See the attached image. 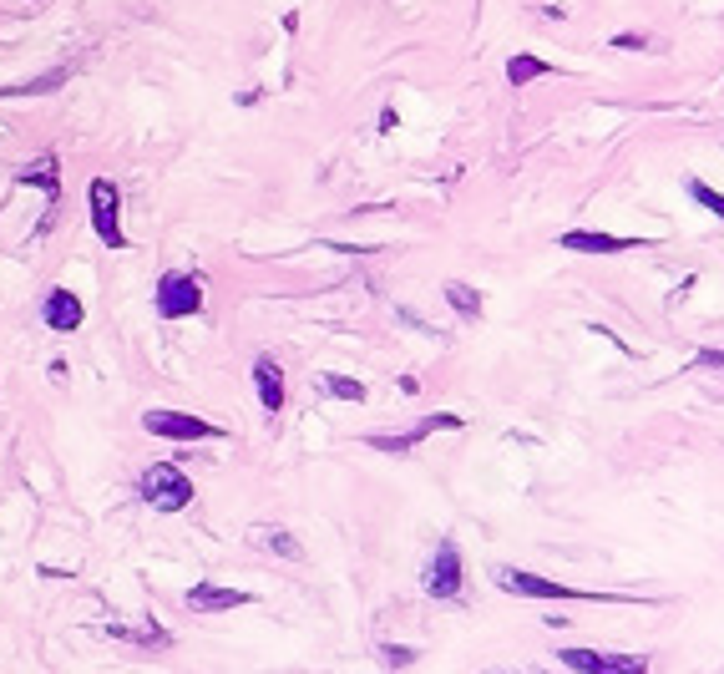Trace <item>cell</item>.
<instances>
[{
  "instance_id": "cell-1",
  "label": "cell",
  "mask_w": 724,
  "mask_h": 674,
  "mask_svg": "<svg viewBox=\"0 0 724 674\" xmlns=\"http://www.w3.org/2000/svg\"><path fill=\"white\" fill-rule=\"evenodd\" d=\"M137 492H142V502H147L152 512H183V507L193 502V482H188V472L173 467V462H152V467L142 472Z\"/></svg>"
},
{
  "instance_id": "cell-2",
  "label": "cell",
  "mask_w": 724,
  "mask_h": 674,
  "mask_svg": "<svg viewBox=\"0 0 724 674\" xmlns=\"http://www.w3.org/2000/svg\"><path fill=\"white\" fill-rule=\"evenodd\" d=\"M87 208H92V229L107 249H127V234H122V193L112 178H92L87 188Z\"/></svg>"
},
{
  "instance_id": "cell-3",
  "label": "cell",
  "mask_w": 724,
  "mask_h": 674,
  "mask_svg": "<svg viewBox=\"0 0 724 674\" xmlns=\"http://www.w3.org/2000/svg\"><path fill=\"white\" fill-rule=\"evenodd\" d=\"M492 583H497L502 593H517V598H598V593H583V588H573V583H552V578H542V573L507 568V563L492 568Z\"/></svg>"
},
{
  "instance_id": "cell-4",
  "label": "cell",
  "mask_w": 724,
  "mask_h": 674,
  "mask_svg": "<svg viewBox=\"0 0 724 674\" xmlns=\"http://www.w3.org/2000/svg\"><path fill=\"white\" fill-rule=\"evenodd\" d=\"M152 305H157V315H163V320H188V315L203 310V284L193 274L173 269V274L157 279V299H152Z\"/></svg>"
},
{
  "instance_id": "cell-5",
  "label": "cell",
  "mask_w": 724,
  "mask_h": 674,
  "mask_svg": "<svg viewBox=\"0 0 724 674\" xmlns=\"http://www.w3.org/2000/svg\"><path fill=\"white\" fill-rule=\"evenodd\" d=\"M142 426L152 436H168V441H213V436H223V426H213L203 416H188V411H168V406L142 411Z\"/></svg>"
},
{
  "instance_id": "cell-6",
  "label": "cell",
  "mask_w": 724,
  "mask_h": 674,
  "mask_svg": "<svg viewBox=\"0 0 724 674\" xmlns=\"http://www.w3.org/2000/svg\"><path fill=\"white\" fill-rule=\"evenodd\" d=\"M557 664L573 674H649L643 654H603V649H557Z\"/></svg>"
},
{
  "instance_id": "cell-7",
  "label": "cell",
  "mask_w": 724,
  "mask_h": 674,
  "mask_svg": "<svg viewBox=\"0 0 724 674\" xmlns=\"http://www.w3.org/2000/svg\"><path fill=\"white\" fill-rule=\"evenodd\" d=\"M461 548L451 543V538H441L436 543V553H431V563H426V573H421V588L431 593V598H456L461 593Z\"/></svg>"
},
{
  "instance_id": "cell-8",
  "label": "cell",
  "mask_w": 724,
  "mask_h": 674,
  "mask_svg": "<svg viewBox=\"0 0 724 674\" xmlns=\"http://www.w3.org/2000/svg\"><path fill=\"white\" fill-rule=\"evenodd\" d=\"M466 421L461 416H451V411H436V416H421L411 431H400V436H370V446L375 452H385V457H411L416 446L431 436V431H461Z\"/></svg>"
},
{
  "instance_id": "cell-9",
  "label": "cell",
  "mask_w": 724,
  "mask_h": 674,
  "mask_svg": "<svg viewBox=\"0 0 724 674\" xmlns=\"http://www.w3.org/2000/svg\"><path fill=\"white\" fill-rule=\"evenodd\" d=\"M183 604L193 614H228V609H244L249 604V593L244 588H228V583H193L183 593Z\"/></svg>"
},
{
  "instance_id": "cell-10",
  "label": "cell",
  "mask_w": 724,
  "mask_h": 674,
  "mask_svg": "<svg viewBox=\"0 0 724 674\" xmlns=\"http://www.w3.org/2000/svg\"><path fill=\"white\" fill-rule=\"evenodd\" d=\"M41 320L56 330V335H71V330H82V320H87V310H82V299H76L66 284H56L46 299H41Z\"/></svg>"
},
{
  "instance_id": "cell-11",
  "label": "cell",
  "mask_w": 724,
  "mask_h": 674,
  "mask_svg": "<svg viewBox=\"0 0 724 674\" xmlns=\"http://www.w3.org/2000/svg\"><path fill=\"white\" fill-rule=\"evenodd\" d=\"M649 239H618V234H593V229H573L562 234V249L568 254H628V249H643Z\"/></svg>"
},
{
  "instance_id": "cell-12",
  "label": "cell",
  "mask_w": 724,
  "mask_h": 674,
  "mask_svg": "<svg viewBox=\"0 0 724 674\" xmlns=\"http://www.w3.org/2000/svg\"><path fill=\"white\" fill-rule=\"evenodd\" d=\"M254 391H259V406H264L269 416L284 411V370H279L274 355H259V360H254Z\"/></svg>"
},
{
  "instance_id": "cell-13",
  "label": "cell",
  "mask_w": 724,
  "mask_h": 674,
  "mask_svg": "<svg viewBox=\"0 0 724 674\" xmlns=\"http://www.w3.org/2000/svg\"><path fill=\"white\" fill-rule=\"evenodd\" d=\"M21 183H26V188L36 183V188L46 193V203H51V208H46V223H51V213H56V198H61V178H56V158H41V163L21 168ZM46 223H41V229H46Z\"/></svg>"
},
{
  "instance_id": "cell-14",
  "label": "cell",
  "mask_w": 724,
  "mask_h": 674,
  "mask_svg": "<svg viewBox=\"0 0 724 674\" xmlns=\"http://www.w3.org/2000/svg\"><path fill=\"white\" fill-rule=\"evenodd\" d=\"M107 634H112V639H127V644H137V649H168V644H173V634H168L163 624H107Z\"/></svg>"
},
{
  "instance_id": "cell-15",
  "label": "cell",
  "mask_w": 724,
  "mask_h": 674,
  "mask_svg": "<svg viewBox=\"0 0 724 674\" xmlns=\"http://www.w3.org/2000/svg\"><path fill=\"white\" fill-rule=\"evenodd\" d=\"M249 543L264 548V553H279V558H304V548L294 543V533H289V528H269V522L249 528Z\"/></svg>"
},
{
  "instance_id": "cell-16",
  "label": "cell",
  "mask_w": 724,
  "mask_h": 674,
  "mask_svg": "<svg viewBox=\"0 0 724 674\" xmlns=\"http://www.w3.org/2000/svg\"><path fill=\"white\" fill-rule=\"evenodd\" d=\"M537 77H552V61H542V56H512L507 61V82L512 87H527Z\"/></svg>"
},
{
  "instance_id": "cell-17",
  "label": "cell",
  "mask_w": 724,
  "mask_h": 674,
  "mask_svg": "<svg viewBox=\"0 0 724 674\" xmlns=\"http://www.w3.org/2000/svg\"><path fill=\"white\" fill-rule=\"evenodd\" d=\"M446 299H451V310H456V315H466V320H476V315H481V294H476L471 284H461V279H446Z\"/></svg>"
},
{
  "instance_id": "cell-18",
  "label": "cell",
  "mask_w": 724,
  "mask_h": 674,
  "mask_svg": "<svg viewBox=\"0 0 724 674\" xmlns=\"http://www.w3.org/2000/svg\"><path fill=\"white\" fill-rule=\"evenodd\" d=\"M319 386H325L330 396H340V401H365V386L355 381V376H340V370H330V376H319Z\"/></svg>"
},
{
  "instance_id": "cell-19",
  "label": "cell",
  "mask_w": 724,
  "mask_h": 674,
  "mask_svg": "<svg viewBox=\"0 0 724 674\" xmlns=\"http://www.w3.org/2000/svg\"><path fill=\"white\" fill-rule=\"evenodd\" d=\"M689 198H694L699 208H709L714 218H724V193H714L709 183H699V178H689Z\"/></svg>"
},
{
  "instance_id": "cell-20",
  "label": "cell",
  "mask_w": 724,
  "mask_h": 674,
  "mask_svg": "<svg viewBox=\"0 0 724 674\" xmlns=\"http://www.w3.org/2000/svg\"><path fill=\"white\" fill-rule=\"evenodd\" d=\"M380 659H385L390 669H411V664H416V649H406V644H385Z\"/></svg>"
},
{
  "instance_id": "cell-21",
  "label": "cell",
  "mask_w": 724,
  "mask_h": 674,
  "mask_svg": "<svg viewBox=\"0 0 724 674\" xmlns=\"http://www.w3.org/2000/svg\"><path fill=\"white\" fill-rule=\"evenodd\" d=\"M613 46L618 51H643V46H649V36H643V31H623V36H613Z\"/></svg>"
},
{
  "instance_id": "cell-22",
  "label": "cell",
  "mask_w": 724,
  "mask_h": 674,
  "mask_svg": "<svg viewBox=\"0 0 724 674\" xmlns=\"http://www.w3.org/2000/svg\"><path fill=\"white\" fill-rule=\"evenodd\" d=\"M699 365H724V350H699Z\"/></svg>"
}]
</instances>
